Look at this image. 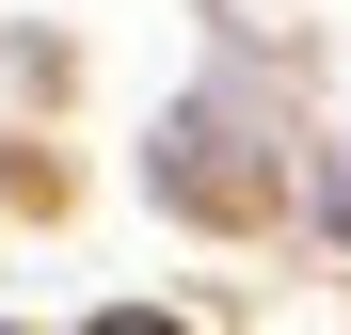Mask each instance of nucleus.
Returning a JSON list of instances; mask_svg holds the SVG:
<instances>
[{"instance_id":"obj_1","label":"nucleus","mask_w":351,"mask_h":335,"mask_svg":"<svg viewBox=\"0 0 351 335\" xmlns=\"http://www.w3.org/2000/svg\"><path fill=\"white\" fill-rule=\"evenodd\" d=\"M112 335H160V319H112Z\"/></svg>"}]
</instances>
